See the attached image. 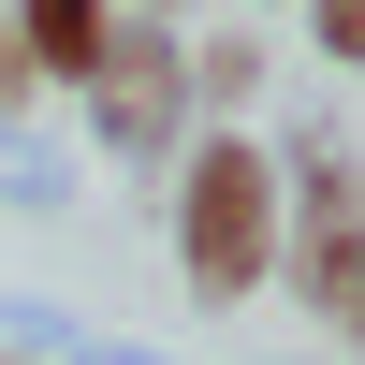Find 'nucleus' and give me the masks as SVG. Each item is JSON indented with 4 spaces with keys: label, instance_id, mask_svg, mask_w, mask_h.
Returning <instances> with one entry per match:
<instances>
[{
    "label": "nucleus",
    "instance_id": "3",
    "mask_svg": "<svg viewBox=\"0 0 365 365\" xmlns=\"http://www.w3.org/2000/svg\"><path fill=\"white\" fill-rule=\"evenodd\" d=\"M278 234H292V249L365 234V161H351L336 132H292V146H278Z\"/></svg>",
    "mask_w": 365,
    "mask_h": 365
},
{
    "label": "nucleus",
    "instance_id": "2",
    "mask_svg": "<svg viewBox=\"0 0 365 365\" xmlns=\"http://www.w3.org/2000/svg\"><path fill=\"white\" fill-rule=\"evenodd\" d=\"M73 103H88V146H103V161H175V146H190V44L117 15L103 73H88Z\"/></svg>",
    "mask_w": 365,
    "mask_h": 365
},
{
    "label": "nucleus",
    "instance_id": "5",
    "mask_svg": "<svg viewBox=\"0 0 365 365\" xmlns=\"http://www.w3.org/2000/svg\"><path fill=\"white\" fill-rule=\"evenodd\" d=\"M15 44H29L44 88H88L103 44H117V0H15Z\"/></svg>",
    "mask_w": 365,
    "mask_h": 365
},
{
    "label": "nucleus",
    "instance_id": "10",
    "mask_svg": "<svg viewBox=\"0 0 365 365\" xmlns=\"http://www.w3.org/2000/svg\"><path fill=\"white\" fill-rule=\"evenodd\" d=\"M73 365H161V351H132V336H88V351H73Z\"/></svg>",
    "mask_w": 365,
    "mask_h": 365
},
{
    "label": "nucleus",
    "instance_id": "7",
    "mask_svg": "<svg viewBox=\"0 0 365 365\" xmlns=\"http://www.w3.org/2000/svg\"><path fill=\"white\" fill-rule=\"evenodd\" d=\"M0 190H15V205H73V161H44V146L0 132Z\"/></svg>",
    "mask_w": 365,
    "mask_h": 365
},
{
    "label": "nucleus",
    "instance_id": "11",
    "mask_svg": "<svg viewBox=\"0 0 365 365\" xmlns=\"http://www.w3.org/2000/svg\"><path fill=\"white\" fill-rule=\"evenodd\" d=\"M0 365H15V351H0Z\"/></svg>",
    "mask_w": 365,
    "mask_h": 365
},
{
    "label": "nucleus",
    "instance_id": "1",
    "mask_svg": "<svg viewBox=\"0 0 365 365\" xmlns=\"http://www.w3.org/2000/svg\"><path fill=\"white\" fill-rule=\"evenodd\" d=\"M278 146L249 132H190L175 146V278H190V307H249L263 278H278Z\"/></svg>",
    "mask_w": 365,
    "mask_h": 365
},
{
    "label": "nucleus",
    "instance_id": "9",
    "mask_svg": "<svg viewBox=\"0 0 365 365\" xmlns=\"http://www.w3.org/2000/svg\"><path fill=\"white\" fill-rule=\"evenodd\" d=\"M29 103H44V73H29V44H15V15H0V132H15Z\"/></svg>",
    "mask_w": 365,
    "mask_h": 365
},
{
    "label": "nucleus",
    "instance_id": "8",
    "mask_svg": "<svg viewBox=\"0 0 365 365\" xmlns=\"http://www.w3.org/2000/svg\"><path fill=\"white\" fill-rule=\"evenodd\" d=\"M307 44L336 58V73H365V0H307Z\"/></svg>",
    "mask_w": 365,
    "mask_h": 365
},
{
    "label": "nucleus",
    "instance_id": "6",
    "mask_svg": "<svg viewBox=\"0 0 365 365\" xmlns=\"http://www.w3.org/2000/svg\"><path fill=\"white\" fill-rule=\"evenodd\" d=\"M234 103H263V44H249V29H205V44H190V117L234 132Z\"/></svg>",
    "mask_w": 365,
    "mask_h": 365
},
{
    "label": "nucleus",
    "instance_id": "4",
    "mask_svg": "<svg viewBox=\"0 0 365 365\" xmlns=\"http://www.w3.org/2000/svg\"><path fill=\"white\" fill-rule=\"evenodd\" d=\"M278 292L322 322L336 351H365V234H322V249H278Z\"/></svg>",
    "mask_w": 365,
    "mask_h": 365
}]
</instances>
